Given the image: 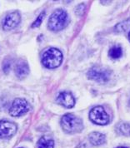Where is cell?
I'll return each mask as SVG.
<instances>
[{
    "label": "cell",
    "instance_id": "cell-5",
    "mask_svg": "<svg viewBox=\"0 0 130 148\" xmlns=\"http://www.w3.org/2000/svg\"><path fill=\"white\" fill-rule=\"evenodd\" d=\"M90 120L97 125L104 126L109 122V116L103 108L98 106L94 108L89 112Z\"/></svg>",
    "mask_w": 130,
    "mask_h": 148
},
{
    "label": "cell",
    "instance_id": "cell-10",
    "mask_svg": "<svg viewBox=\"0 0 130 148\" xmlns=\"http://www.w3.org/2000/svg\"><path fill=\"white\" fill-rule=\"evenodd\" d=\"M29 73V67L28 63L23 60H19L15 66V73L19 78H23Z\"/></svg>",
    "mask_w": 130,
    "mask_h": 148
},
{
    "label": "cell",
    "instance_id": "cell-3",
    "mask_svg": "<svg viewBox=\"0 0 130 148\" xmlns=\"http://www.w3.org/2000/svg\"><path fill=\"white\" fill-rule=\"evenodd\" d=\"M63 53L58 49L51 47L46 50L42 57V63L47 68H56L61 65Z\"/></svg>",
    "mask_w": 130,
    "mask_h": 148
},
{
    "label": "cell",
    "instance_id": "cell-1",
    "mask_svg": "<svg viewBox=\"0 0 130 148\" xmlns=\"http://www.w3.org/2000/svg\"><path fill=\"white\" fill-rule=\"evenodd\" d=\"M69 22V15L63 9H57L51 14L48 27L52 31H60L67 27Z\"/></svg>",
    "mask_w": 130,
    "mask_h": 148
},
{
    "label": "cell",
    "instance_id": "cell-19",
    "mask_svg": "<svg viewBox=\"0 0 130 148\" xmlns=\"http://www.w3.org/2000/svg\"><path fill=\"white\" fill-rule=\"evenodd\" d=\"M129 39L130 41V32H129Z\"/></svg>",
    "mask_w": 130,
    "mask_h": 148
},
{
    "label": "cell",
    "instance_id": "cell-14",
    "mask_svg": "<svg viewBox=\"0 0 130 148\" xmlns=\"http://www.w3.org/2000/svg\"><path fill=\"white\" fill-rule=\"evenodd\" d=\"M109 56L113 59L120 58L123 56V49L120 46H114L111 47L109 52Z\"/></svg>",
    "mask_w": 130,
    "mask_h": 148
},
{
    "label": "cell",
    "instance_id": "cell-18",
    "mask_svg": "<svg viewBox=\"0 0 130 148\" xmlns=\"http://www.w3.org/2000/svg\"><path fill=\"white\" fill-rule=\"evenodd\" d=\"M117 148H128V147H117Z\"/></svg>",
    "mask_w": 130,
    "mask_h": 148
},
{
    "label": "cell",
    "instance_id": "cell-7",
    "mask_svg": "<svg viewBox=\"0 0 130 148\" xmlns=\"http://www.w3.org/2000/svg\"><path fill=\"white\" fill-rule=\"evenodd\" d=\"M21 21V16L20 14L18 11L15 12H12L10 14H8L5 17L4 20H3V27L4 30L8 31L11 29H14L15 27L19 25V23Z\"/></svg>",
    "mask_w": 130,
    "mask_h": 148
},
{
    "label": "cell",
    "instance_id": "cell-9",
    "mask_svg": "<svg viewBox=\"0 0 130 148\" xmlns=\"http://www.w3.org/2000/svg\"><path fill=\"white\" fill-rule=\"evenodd\" d=\"M57 101L60 105L67 108H72L75 105V99L74 96L67 92H60L57 97Z\"/></svg>",
    "mask_w": 130,
    "mask_h": 148
},
{
    "label": "cell",
    "instance_id": "cell-13",
    "mask_svg": "<svg viewBox=\"0 0 130 148\" xmlns=\"http://www.w3.org/2000/svg\"><path fill=\"white\" fill-rule=\"evenodd\" d=\"M116 132L119 135L130 136V124L127 122H121L116 126Z\"/></svg>",
    "mask_w": 130,
    "mask_h": 148
},
{
    "label": "cell",
    "instance_id": "cell-4",
    "mask_svg": "<svg viewBox=\"0 0 130 148\" xmlns=\"http://www.w3.org/2000/svg\"><path fill=\"white\" fill-rule=\"evenodd\" d=\"M87 75L91 80L99 83H105L110 79L111 71L102 67H94L89 69Z\"/></svg>",
    "mask_w": 130,
    "mask_h": 148
},
{
    "label": "cell",
    "instance_id": "cell-11",
    "mask_svg": "<svg viewBox=\"0 0 130 148\" xmlns=\"http://www.w3.org/2000/svg\"><path fill=\"white\" fill-rule=\"evenodd\" d=\"M89 139L90 143L94 146H101L106 142V136L105 135L98 132H91L89 136Z\"/></svg>",
    "mask_w": 130,
    "mask_h": 148
},
{
    "label": "cell",
    "instance_id": "cell-15",
    "mask_svg": "<svg viewBox=\"0 0 130 148\" xmlns=\"http://www.w3.org/2000/svg\"><path fill=\"white\" fill-rule=\"evenodd\" d=\"M44 16H45V12H42L41 14L39 15V17L37 18V19L34 22V23L32 25V27H39L40 24L42 23V22H43V20Z\"/></svg>",
    "mask_w": 130,
    "mask_h": 148
},
{
    "label": "cell",
    "instance_id": "cell-6",
    "mask_svg": "<svg viewBox=\"0 0 130 148\" xmlns=\"http://www.w3.org/2000/svg\"><path fill=\"white\" fill-rule=\"evenodd\" d=\"M30 110L29 103L25 99L16 98L9 108V114L12 116H20Z\"/></svg>",
    "mask_w": 130,
    "mask_h": 148
},
{
    "label": "cell",
    "instance_id": "cell-2",
    "mask_svg": "<svg viewBox=\"0 0 130 148\" xmlns=\"http://www.w3.org/2000/svg\"><path fill=\"white\" fill-rule=\"evenodd\" d=\"M61 126L63 130L69 134L78 133L83 129L82 120L71 113L64 115L62 117Z\"/></svg>",
    "mask_w": 130,
    "mask_h": 148
},
{
    "label": "cell",
    "instance_id": "cell-8",
    "mask_svg": "<svg viewBox=\"0 0 130 148\" xmlns=\"http://www.w3.org/2000/svg\"><path fill=\"white\" fill-rule=\"evenodd\" d=\"M17 132V125L8 121H0V138H9Z\"/></svg>",
    "mask_w": 130,
    "mask_h": 148
},
{
    "label": "cell",
    "instance_id": "cell-17",
    "mask_svg": "<svg viewBox=\"0 0 130 148\" xmlns=\"http://www.w3.org/2000/svg\"><path fill=\"white\" fill-rule=\"evenodd\" d=\"M76 148H86V146H85V144H83V143H81V144L78 145V147H77Z\"/></svg>",
    "mask_w": 130,
    "mask_h": 148
},
{
    "label": "cell",
    "instance_id": "cell-12",
    "mask_svg": "<svg viewBox=\"0 0 130 148\" xmlns=\"http://www.w3.org/2000/svg\"><path fill=\"white\" fill-rule=\"evenodd\" d=\"M37 148H54V141L48 136H43L38 141Z\"/></svg>",
    "mask_w": 130,
    "mask_h": 148
},
{
    "label": "cell",
    "instance_id": "cell-16",
    "mask_svg": "<svg viewBox=\"0 0 130 148\" xmlns=\"http://www.w3.org/2000/svg\"><path fill=\"white\" fill-rule=\"evenodd\" d=\"M85 8H86V6H85V4H83V3L80 4V5H78V6L77 7V8H76V11H75L77 15H78V16H81V15H83V14L84 13Z\"/></svg>",
    "mask_w": 130,
    "mask_h": 148
}]
</instances>
